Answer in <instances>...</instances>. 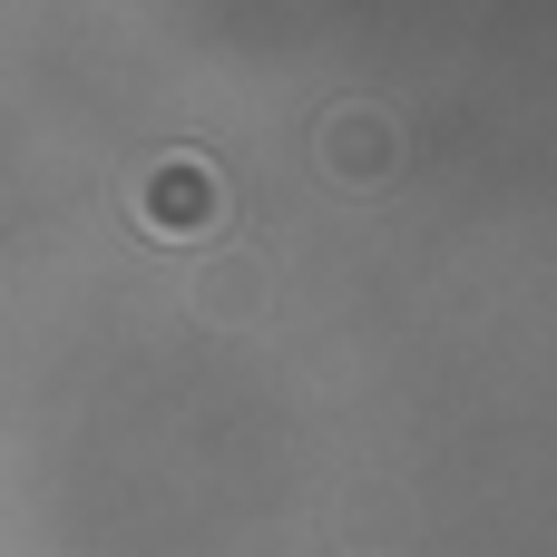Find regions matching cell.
<instances>
[{
	"label": "cell",
	"instance_id": "obj_1",
	"mask_svg": "<svg viewBox=\"0 0 557 557\" xmlns=\"http://www.w3.org/2000/svg\"><path fill=\"white\" fill-rule=\"evenodd\" d=\"M215 215H225V186H215L206 157H157L147 166V186H137V225L147 235H206Z\"/></svg>",
	"mask_w": 557,
	"mask_h": 557
},
{
	"label": "cell",
	"instance_id": "obj_2",
	"mask_svg": "<svg viewBox=\"0 0 557 557\" xmlns=\"http://www.w3.org/2000/svg\"><path fill=\"white\" fill-rule=\"evenodd\" d=\"M313 157H323L343 186H382V176H392V157H401V137H392V117H372V108H343V117H323Z\"/></svg>",
	"mask_w": 557,
	"mask_h": 557
}]
</instances>
